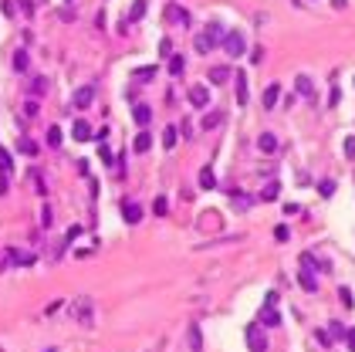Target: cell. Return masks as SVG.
<instances>
[{
	"label": "cell",
	"mask_w": 355,
	"mask_h": 352,
	"mask_svg": "<svg viewBox=\"0 0 355 352\" xmlns=\"http://www.w3.org/2000/svg\"><path fill=\"white\" fill-rule=\"evenodd\" d=\"M220 34H223V27H220V24H210V27H207L203 34H196V51H200V55H207V51H213L217 44H223Z\"/></svg>",
	"instance_id": "1"
},
{
	"label": "cell",
	"mask_w": 355,
	"mask_h": 352,
	"mask_svg": "<svg viewBox=\"0 0 355 352\" xmlns=\"http://www.w3.org/2000/svg\"><path fill=\"white\" fill-rule=\"evenodd\" d=\"M223 47H227L230 58H240L247 51V37L240 34V31H227V34H223Z\"/></svg>",
	"instance_id": "2"
},
{
	"label": "cell",
	"mask_w": 355,
	"mask_h": 352,
	"mask_svg": "<svg viewBox=\"0 0 355 352\" xmlns=\"http://www.w3.org/2000/svg\"><path fill=\"white\" fill-rule=\"evenodd\" d=\"M244 339H247V349L250 352H264L267 349V335H264V325H261V322L244 332Z\"/></svg>",
	"instance_id": "3"
},
{
	"label": "cell",
	"mask_w": 355,
	"mask_h": 352,
	"mask_svg": "<svg viewBox=\"0 0 355 352\" xmlns=\"http://www.w3.org/2000/svg\"><path fill=\"white\" fill-rule=\"evenodd\" d=\"M186 98H189V105H196V109H207V105H210V88H207V85H193Z\"/></svg>",
	"instance_id": "4"
},
{
	"label": "cell",
	"mask_w": 355,
	"mask_h": 352,
	"mask_svg": "<svg viewBox=\"0 0 355 352\" xmlns=\"http://www.w3.org/2000/svg\"><path fill=\"white\" fill-rule=\"evenodd\" d=\"M257 322H261L264 329H278V325H281L278 308H274V305H264V308H261V315H257Z\"/></svg>",
	"instance_id": "5"
},
{
	"label": "cell",
	"mask_w": 355,
	"mask_h": 352,
	"mask_svg": "<svg viewBox=\"0 0 355 352\" xmlns=\"http://www.w3.org/2000/svg\"><path fill=\"white\" fill-rule=\"evenodd\" d=\"M257 149L267 153V156H274V153H278V139H274V132H261V136H257Z\"/></svg>",
	"instance_id": "6"
},
{
	"label": "cell",
	"mask_w": 355,
	"mask_h": 352,
	"mask_svg": "<svg viewBox=\"0 0 355 352\" xmlns=\"http://www.w3.org/2000/svg\"><path fill=\"white\" fill-rule=\"evenodd\" d=\"M91 102H95V88H91V85H85V88L75 91V105H78V109H88Z\"/></svg>",
	"instance_id": "7"
},
{
	"label": "cell",
	"mask_w": 355,
	"mask_h": 352,
	"mask_svg": "<svg viewBox=\"0 0 355 352\" xmlns=\"http://www.w3.org/2000/svg\"><path fill=\"white\" fill-rule=\"evenodd\" d=\"M122 217L129 220V224H139V220H142V207L132 204V200H125L122 204Z\"/></svg>",
	"instance_id": "8"
},
{
	"label": "cell",
	"mask_w": 355,
	"mask_h": 352,
	"mask_svg": "<svg viewBox=\"0 0 355 352\" xmlns=\"http://www.w3.org/2000/svg\"><path fill=\"white\" fill-rule=\"evenodd\" d=\"M166 17H169V21H173V24H183V27H186V24H189V14L183 11L179 4H169V7H166Z\"/></svg>",
	"instance_id": "9"
},
{
	"label": "cell",
	"mask_w": 355,
	"mask_h": 352,
	"mask_svg": "<svg viewBox=\"0 0 355 352\" xmlns=\"http://www.w3.org/2000/svg\"><path fill=\"white\" fill-rule=\"evenodd\" d=\"M233 88H237V105L247 102V75L244 68H237V81H233Z\"/></svg>",
	"instance_id": "10"
},
{
	"label": "cell",
	"mask_w": 355,
	"mask_h": 352,
	"mask_svg": "<svg viewBox=\"0 0 355 352\" xmlns=\"http://www.w3.org/2000/svg\"><path fill=\"white\" fill-rule=\"evenodd\" d=\"M223 81H230V68H227V65H213L210 68V85H223Z\"/></svg>",
	"instance_id": "11"
},
{
	"label": "cell",
	"mask_w": 355,
	"mask_h": 352,
	"mask_svg": "<svg viewBox=\"0 0 355 352\" xmlns=\"http://www.w3.org/2000/svg\"><path fill=\"white\" fill-rule=\"evenodd\" d=\"M71 136H75L78 142H88V139H91V125H88V122H81V119H78V122L71 125Z\"/></svg>",
	"instance_id": "12"
},
{
	"label": "cell",
	"mask_w": 355,
	"mask_h": 352,
	"mask_svg": "<svg viewBox=\"0 0 355 352\" xmlns=\"http://www.w3.org/2000/svg\"><path fill=\"white\" fill-rule=\"evenodd\" d=\"M301 288H305V291H318V278H315V271H308V268H301Z\"/></svg>",
	"instance_id": "13"
},
{
	"label": "cell",
	"mask_w": 355,
	"mask_h": 352,
	"mask_svg": "<svg viewBox=\"0 0 355 352\" xmlns=\"http://www.w3.org/2000/svg\"><path fill=\"white\" fill-rule=\"evenodd\" d=\"M281 98V85H267L264 88V109H274Z\"/></svg>",
	"instance_id": "14"
},
{
	"label": "cell",
	"mask_w": 355,
	"mask_h": 352,
	"mask_svg": "<svg viewBox=\"0 0 355 352\" xmlns=\"http://www.w3.org/2000/svg\"><path fill=\"white\" fill-rule=\"evenodd\" d=\"M132 119H135V125H149L153 109H149V105H135V109H132Z\"/></svg>",
	"instance_id": "15"
},
{
	"label": "cell",
	"mask_w": 355,
	"mask_h": 352,
	"mask_svg": "<svg viewBox=\"0 0 355 352\" xmlns=\"http://www.w3.org/2000/svg\"><path fill=\"white\" fill-rule=\"evenodd\" d=\"M220 122H223V112H207L200 119V129H207V132H210V129H217Z\"/></svg>",
	"instance_id": "16"
},
{
	"label": "cell",
	"mask_w": 355,
	"mask_h": 352,
	"mask_svg": "<svg viewBox=\"0 0 355 352\" xmlns=\"http://www.w3.org/2000/svg\"><path fill=\"white\" fill-rule=\"evenodd\" d=\"M278 193H281V183H278V180H271L264 190H261V200H264V204H271V200H278Z\"/></svg>",
	"instance_id": "17"
},
{
	"label": "cell",
	"mask_w": 355,
	"mask_h": 352,
	"mask_svg": "<svg viewBox=\"0 0 355 352\" xmlns=\"http://www.w3.org/2000/svg\"><path fill=\"white\" fill-rule=\"evenodd\" d=\"M71 315H78L85 325H91V301H88V298H81V301H78V312H71Z\"/></svg>",
	"instance_id": "18"
},
{
	"label": "cell",
	"mask_w": 355,
	"mask_h": 352,
	"mask_svg": "<svg viewBox=\"0 0 355 352\" xmlns=\"http://www.w3.org/2000/svg\"><path fill=\"white\" fill-rule=\"evenodd\" d=\"M176 139H179V129L176 125H166V129H163V149H173Z\"/></svg>",
	"instance_id": "19"
},
{
	"label": "cell",
	"mask_w": 355,
	"mask_h": 352,
	"mask_svg": "<svg viewBox=\"0 0 355 352\" xmlns=\"http://www.w3.org/2000/svg\"><path fill=\"white\" fill-rule=\"evenodd\" d=\"M132 149L135 153H149V149H153V136H149V132H139L135 142H132Z\"/></svg>",
	"instance_id": "20"
},
{
	"label": "cell",
	"mask_w": 355,
	"mask_h": 352,
	"mask_svg": "<svg viewBox=\"0 0 355 352\" xmlns=\"http://www.w3.org/2000/svg\"><path fill=\"white\" fill-rule=\"evenodd\" d=\"M27 68H31V58H27V51H17V55H14V71H17V75H24Z\"/></svg>",
	"instance_id": "21"
},
{
	"label": "cell",
	"mask_w": 355,
	"mask_h": 352,
	"mask_svg": "<svg viewBox=\"0 0 355 352\" xmlns=\"http://www.w3.org/2000/svg\"><path fill=\"white\" fill-rule=\"evenodd\" d=\"M183 71H186V58L173 55V58H169V75H183Z\"/></svg>",
	"instance_id": "22"
},
{
	"label": "cell",
	"mask_w": 355,
	"mask_h": 352,
	"mask_svg": "<svg viewBox=\"0 0 355 352\" xmlns=\"http://www.w3.org/2000/svg\"><path fill=\"white\" fill-rule=\"evenodd\" d=\"M142 17H145V0H135V4H132V11H129V24L142 21Z\"/></svg>",
	"instance_id": "23"
},
{
	"label": "cell",
	"mask_w": 355,
	"mask_h": 352,
	"mask_svg": "<svg viewBox=\"0 0 355 352\" xmlns=\"http://www.w3.org/2000/svg\"><path fill=\"white\" fill-rule=\"evenodd\" d=\"M200 186H203V190H213V186H217V176H213L210 166H203V173H200Z\"/></svg>",
	"instance_id": "24"
},
{
	"label": "cell",
	"mask_w": 355,
	"mask_h": 352,
	"mask_svg": "<svg viewBox=\"0 0 355 352\" xmlns=\"http://www.w3.org/2000/svg\"><path fill=\"white\" fill-rule=\"evenodd\" d=\"M0 170H4V176H14V159L7 149H0Z\"/></svg>",
	"instance_id": "25"
},
{
	"label": "cell",
	"mask_w": 355,
	"mask_h": 352,
	"mask_svg": "<svg viewBox=\"0 0 355 352\" xmlns=\"http://www.w3.org/2000/svg\"><path fill=\"white\" fill-rule=\"evenodd\" d=\"M294 88H298V95H305V98H308V95H311V81H308V75H298V78H294Z\"/></svg>",
	"instance_id": "26"
},
{
	"label": "cell",
	"mask_w": 355,
	"mask_h": 352,
	"mask_svg": "<svg viewBox=\"0 0 355 352\" xmlns=\"http://www.w3.org/2000/svg\"><path fill=\"white\" fill-rule=\"evenodd\" d=\"M189 345L200 352L203 349V335H200V325H189Z\"/></svg>",
	"instance_id": "27"
},
{
	"label": "cell",
	"mask_w": 355,
	"mask_h": 352,
	"mask_svg": "<svg viewBox=\"0 0 355 352\" xmlns=\"http://www.w3.org/2000/svg\"><path fill=\"white\" fill-rule=\"evenodd\" d=\"M21 153H24V156H37L41 149H37V142H34V139L24 136V139H21Z\"/></svg>",
	"instance_id": "28"
},
{
	"label": "cell",
	"mask_w": 355,
	"mask_h": 352,
	"mask_svg": "<svg viewBox=\"0 0 355 352\" xmlns=\"http://www.w3.org/2000/svg\"><path fill=\"white\" fill-rule=\"evenodd\" d=\"M47 146H51V149L61 146V129H58V125H51V129H47Z\"/></svg>",
	"instance_id": "29"
},
{
	"label": "cell",
	"mask_w": 355,
	"mask_h": 352,
	"mask_svg": "<svg viewBox=\"0 0 355 352\" xmlns=\"http://www.w3.org/2000/svg\"><path fill=\"white\" fill-rule=\"evenodd\" d=\"M27 176H31V183H34V190H37V193H47L44 180H41V170H31V173H27Z\"/></svg>",
	"instance_id": "30"
},
{
	"label": "cell",
	"mask_w": 355,
	"mask_h": 352,
	"mask_svg": "<svg viewBox=\"0 0 355 352\" xmlns=\"http://www.w3.org/2000/svg\"><path fill=\"white\" fill-rule=\"evenodd\" d=\"M153 210H156V217H163V214H166V210H169V200H166V196H156Z\"/></svg>",
	"instance_id": "31"
},
{
	"label": "cell",
	"mask_w": 355,
	"mask_h": 352,
	"mask_svg": "<svg viewBox=\"0 0 355 352\" xmlns=\"http://www.w3.org/2000/svg\"><path fill=\"white\" fill-rule=\"evenodd\" d=\"M301 268L315 271V268H318V258H315V254H301Z\"/></svg>",
	"instance_id": "32"
},
{
	"label": "cell",
	"mask_w": 355,
	"mask_h": 352,
	"mask_svg": "<svg viewBox=\"0 0 355 352\" xmlns=\"http://www.w3.org/2000/svg\"><path fill=\"white\" fill-rule=\"evenodd\" d=\"M153 75H156V68H153V65H145V68H139V71H135V78H139V81H149Z\"/></svg>",
	"instance_id": "33"
},
{
	"label": "cell",
	"mask_w": 355,
	"mask_h": 352,
	"mask_svg": "<svg viewBox=\"0 0 355 352\" xmlns=\"http://www.w3.org/2000/svg\"><path fill=\"white\" fill-rule=\"evenodd\" d=\"M345 159H355V136H348V139H345Z\"/></svg>",
	"instance_id": "34"
},
{
	"label": "cell",
	"mask_w": 355,
	"mask_h": 352,
	"mask_svg": "<svg viewBox=\"0 0 355 352\" xmlns=\"http://www.w3.org/2000/svg\"><path fill=\"white\" fill-rule=\"evenodd\" d=\"M315 339H318V345H332V332H322V329H318V332H315Z\"/></svg>",
	"instance_id": "35"
},
{
	"label": "cell",
	"mask_w": 355,
	"mask_h": 352,
	"mask_svg": "<svg viewBox=\"0 0 355 352\" xmlns=\"http://www.w3.org/2000/svg\"><path fill=\"white\" fill-rule=\"evenodd\" d=\"M31 91H34V95H41V91H47V78H34Z\"/></svg>",
	"instance_id": "36"
},
{
	"label": "cell",
	"mask_w": 355,
	"mask_h": 352,
	"mask_svg": "<svg viewBox=\"0 0 355 352\" xmlns=\"http://www.w3.org/2000/svg\"><path fill=\"white\" fill-rule=\"evenodd\" d=\"M328 332H332L335 339H345V325H342V322H332V329H328Z\"/></svg>",
	"instance_id": "37"
},
{
	"label": "cell",
	"mask_w": 355,
	"mask_h": 352,
	"mask_svg": "<svg viewBox=\"0 0 355 352\" xmlns=\"http://www.w3.org/2000/svg\"><path fill=\"white\" fill-rule=\"evenodd\" d=\"M338 298H342V301H345V308H352V301H355V298H352V291H348V288H342V291H338Z\"/></svg>",
	"instance_id": "38"
},
{
	"label": "cell",
	"mask_w": 355,
	"mask_h": 352,
	"mask_svg": "<svg viewBox=\"0 0 355 352\" xmlns=\"http://www.w3.org/2000/svg\"><path fill=\"white\" fill-rule=\"evenodd\" d=\"M159 55H163V58H173V41H163V44H159Z\"/></svg>",
	"instance_id": "39"
},
{
	"label": "cell",
	"mask_w": 355,
	"mask_h": 352,
	"mask_svg": "<svg viewBox=\"0 0 355 352\" xmlns=\"http://www.w3.org/2000/svg\"><path fill=\"white\" fill-rule=\"evenodd\" d=\"M233 204H237V207H250V204H247V193H240V190H233Z\"/></svg>",
	"instance_id": "40"
},
{
	"label": "cell",
	"mask_w": 355,
	"mask_h": 352,
	"mask_svg": "<svg viewBox=\"0 0 355 352\" xmlns=\"http://www.w3.org/2000/svg\"><path fill=\"white\" fill-rule=\"evenodd\" d=\"M274 237H278V240H281V244H284V240H288V237H291V234H288V227H284V224H281V227H274Z\"/></svg>",
	"instance_id": "41"
},
{
	"label": "cell",
	"mask_w": 355,
	"mask_h": 352,
	"mask_svg": "<svg viewBox=\"0 0 355 352\" xmlns=\"http://www.w3.org/2000/svg\"><path fill=\"white\" fill-rule=\"evenodd\" d=\"M250 61L261 65V61H264V47H254V51H250Z\"/></svg>",
	"instance_id": "42"
},
{
	"label": "cell",
	"mask_w": 355,
	"mask_h": 352,
	"mask_svg": "<svg viewBox=\"0 0 355 352\" xmlns=\"http://www.w3.org/2000/svg\"><path fill=\"white\" fill-rule=\"evenodd\" d=\"M21 14H24V17H31V14H34V4H31V0H21Z\"/></svg>",
	"instance_id": "43"
},
{
	"label": "cell",
	"mask_w": 355,
	"mask_h": 352,
	"mask_svg": "<svg viewBox=\"0 0 355 352\" xmlns=\"http://www.w3.org/2000/svg\"><path fill=\"white\" fill-rule=\"evenodd\" d=\"M41 224H44V227H51V207L44 204V210H41Z\"/></svg>",
	"instance_id": "44"
},
{
	"label": "cell",
	"mask_w": 355,
	"mask_h": 352,
	"mask_svg": "<svg viewBox=\"0 0 355 352\" xmlns=\"http://www.w3.org/2000/svg\"><path fill=\"white\" fill-rule=\"evenodd\" d=\"M345 342H348V352H355V329L345 332Z\"/></svg>",
	"instance_id": "45"
},
{
	"label": "cell",
	"mask_w": 355,
	"mask_h": 352,
	"mask_svg": "<svg viewBox=\"0 0 355 352\" xmlns=\"http://www.w3.org/2000/svg\"><path fill=\"white\" fill-rule=\"evenodd\" d=\"M322 193H325V196H332V193H335V183H332V180H325V183H322Z\"/></svg>",
	"instance_id": "46"
},
{
	"label": "cell",
	"mask_w": 355,
	"mask_h": 352,
	"mask_svg": "<svg viewBox=\"0 0 355 352\" xmlns=\"http://www.w3.org/2000/svg\"><path fill=\"white\" fill-rule=\"evenodd\" d=\"M78 234H81V227H68V237H65V244H71V240H75Z\"/></svg>",
	"instance_id": "47"
},
{
	"label": "cell",
	"mask_w": 355,
	"mask_h": 352,
	"mask_svg": "<svg viewBox=\"0 0 355 352\" xmlns=\"http://www.w3.org/2000/svg\"><path fill=\"white\" fill-rule=\"evenodd\" d=\"M98 146H102V142H98ZM98 156H102V163H112V153H109V149H105V146L98 149Z\"/></svg>",
	"instance_id": "48"
},
{
	"label": "cell",
	"mask_w": 355,
	"mask_h": 352,
	"mask_svg": "<svg viewBox=\"0 0 355 352\" xmlns=\"http://www.w3.org/2000/svg\"><path fill=\"white\" fill-rule=\"evenodd\" d=\"M332 4H335V7H338V11H342V7H345V4H348V0H332Z\"/></svg>",
	"instance_id": "49"
},
{
	"label": "cell",
	"mask_w": 355,
	"mask_h": 352,
	"mask_svg": "<svg viewBox=\"0 0 355 352\" xmlns=\"http://www.w3.org/2000/svg\"><path fill=\"white\" fill-rule=\"evenodd\" d=\"M47 352H55V349H47Z\"/></svg>",
	"instance_id": "50"
}]
</instances>
